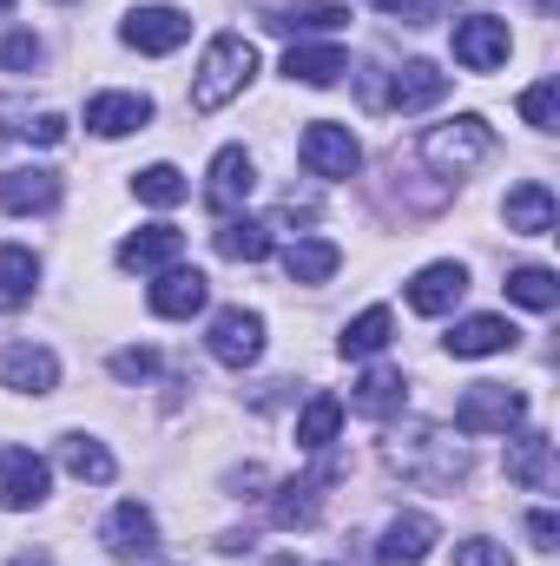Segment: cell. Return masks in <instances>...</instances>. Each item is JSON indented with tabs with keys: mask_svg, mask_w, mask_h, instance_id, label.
Segmentation results:
<instances>
[{
	"mask_svg": "<svg viewBox=\"0 0 560 566\" xmlns=\"http://www.w3.org/2000/svg\"><path fill=\"white\" fill-rule=\"evenodd\" d=\"M383 461L403 474V481H416V488H455L462 474H468V454H462V441H448L442 428H403V434H390L383 441Z\"/></svg>",
	"mask_w": 560,
	"mask_h": 566,
	"instance_id": "6da1fadb",
	"label": "cell"
},
{
	"mask_svg": "<svg viewBox=\"0 0 560 566\" xmlns=\"http://www.w3.org/2000/svg\"><path fill=\"white\" fill-rule=\"evenodd\" d=\"M251 73H258V46H251L245 33H218V40L205 46V60H198L191 106H198V113H218V106H231V99L251 86Z\"/></svg>",
	"mask_w": 560,
	"mask_h": 566,
	"instance_id": "7a4b0ae2",
	"label": "cell"
},
{
	"mask_svg": "<svg viewBox=\"0 0 560 566\" xmlns=\"http://www.w3.org/2000/svg\"><path fill=\"white\" fill-rule=\"evenodd\" d=\"M488 151H495V126L481 113H462V119L422 133V158L435 165V178H468Z\"/></svg>",
	"mask_w": 560,
	"mask_h": 566,
	"instance_id": "3957f363",
	"label": "cell"
},
{
	"mask_svg": "<svg viewBox=\"0 0 560 566\" xmlns=\"http://www.w3.org/2000/svg\"><path fill=\"white\" fill-rule=\"evenodd\" d=\"M528 416V396L508 389V382H475L462 402H455V434H508V428Z\"/></svg>",
	"mask_w": 560,
	"mask_h": 566,
	"instance_id": "277c9868",
	"label": "cell"
},
{
	"mask_svg": "<svg viewBox=\"0 0 560 566\" xmlns=\"http://www.w3.org/2000/svg\"><path fill=\"white\" fill-rule=\"evenodd\" d=\"M336 474H343V461H323V468H310V474L283 481L278 494H271V527H283V534L317 527V514H323V488H330Z\"/></svg>",
	"mask_w": 560,
	"mask_h": 566,
	"instance_id": "5b68a950",
	"label": "cell"
},
{
	"mask_svg": "<svg viewBox=\"0 0 560 566\" xmlns=\"http://www.w3.org/2000/svg\"><path fill=\"white\" fill-rule=\"evenodd\" d=\"M205 349H211L225 369H251V363L265 356V316H258V310H218Z\"/></svg>",
	"mask_w": 560,
	"mask_h": 566,
	"instance_id": "8992f818",
	"label": "cell"
},
{
	"mask_svg": "<svg viewBox=\"0 0 560 566\" xmlns=\"http://www.w3.org/2000/svg\"><path fill=\"white\" fill-rule=\"evenodd\" d=\"M297 158L317 171V178H350L363 165V145L350 139V126H330V119H310L303 139H297Z\"/></svg>",
	"mask_w": 560,
	"mask_h": 566,
	"instance_id": "52a82bcc",
	"label": "cell"
},
{
	"mask_svg": "<svg viewBox=\"0 0 560 566\" xmlns=\"http://www.w3.org/2000/svg\"><path fill=\"white\" fill-rule=\"evenodd\" d=\"M508 46H515L508 20H495V13H468V20H455V60H462L468 73H495V66L508 60Z\"/></svg>",
	"mask_w": 560,
	"mask_h": 566,
	"instance_id": "ba28073f",
	"label": "cell"
},
{
	"mask_svg": "<svg viewBox=\"0 0 560 566\" xmlns=\"http://www.w3.org/2000/svg\"><path fill=\"white\" fill-rule=\"evenodd\" d=\"M120 33H126V46H139V53H178V46L191 40V13H178V7H133Z\"/></svg>",
	"mask_w": 560,
	"mask_h": 566,
	"instance_id": "9c48e42d",
	"label": "cell"
},
{
	"mask_svg": "<svg viewBox=\"0 0 560 566\" xmlns=\"http://www.w3.org/2000/svg\"><path fill=\"white\" fill-rule=\"evenodd\" d=\"M251 191H258V165H251V151H245V145H225V151L211 158V185H205V205L231 218V211H238Z\"/></svg>",
	"mask_w": 560,
	"mask_h": 566,
	"instance_id": "30bf717a",
	"label": "cell"
},
{
	"mask_svg": "<svg viewBox=\"0 0 560 566\" xmlns=\"http://www.w3.org/2000/svg\"><path fill=\"white\" fill-rule=\"evenodd\" d=\"M0 205H7L13 218L53 211V205H60V171H53V165H13V171H0Z\"/></svg>",
	"mask_w": 560,
	"mask_h": 566,
	"instance_id": "8fae6325",
	"label": "cell"
},
{
	"mask_svg": "<svg viewBox=\"0 0 560 566\" xmlns=\"http://www.w3.org/2000/svg\"><path fill=\"white\" fill-rule=\"evenodd\" d=\"M46 501V461L33 448H0V507L27 514Z\"/></svg>",
	"mask_w": 560,
	"mask_h": 566,
	"instance_id": "7c38bea8",
	"label": "cell"
},
{
	"mask_svg": "<svg viewBox=\"0 0 560 566\" xmlns=\"http://www.w3.org/2000/svg\"><path fill=\"white\" fill-rule=\"evenodd\" d=\"M435 99H448V73H442L435 60H403V66L390 73L383 106H396V113H428Z\"/></svg>",
	"mask_w": 560,
	"mask_h": 566,
	"instance_id": "4fadbf2b",
	"label": "cell"
},
{
	"mask_svg": "<svg viewBox=\"0 0 560 566\" xmlns=\"http://www.w3.org/2000/svg\"><path fill=\"white\" fill-rule=\"evenodd\" d=\"M462 296H468V271H462L455 258H442V264H422L416 283H409V310H416V316H448Z\"/></svg>",
	"mask_w": 560,
	"mask_h": 566,
	"instance_id": "5bb4252c",
	"label": "cell"
},
{
	"mask_svg": "<svg viewBox=\"0 0 560 566\" xmlns=\"http://www.w3.org/2000/svg\"><path fill=\"white\" fill-rule=\"evenodd\" d=\"M0 382L20 389V396H53V389H60V363H53V349H40V343H13V349L0 356Z\"/></svg>",
	"mask_w": 560,
	"mask_h": 566,
	"instance_id": "9a60e30c",
	"label": "cell"
},
{
	"mask_svg": "<svg viewBox=\"0 0 560 566\" xmlns=\"http://www.w3.org/2000/svg\"><path fill=\"white\" fill-rule=\"evenodd\" d=\"M106 554L113 560H152L158 554V521L145 514L139 501H120L106 521Z\"/></svg>",
	"mask_w": 560,
	"mask_h": 566,
	"instance_id": "2e32d148",
	"label": "cell"
},
{
	"mask_svg": "<svg viewBox=\"0 0 560 566\" xmlns=\"http://www.w3.org/2000/svg\"><path fill=\"white\" fill-rule=\"evenodd\" d=\"M86 126H93L100 139L145 133V126H152V99H145V93H100V99H86Z\"/></svg>",
	"mask_w": 560,
	"mask_h": 566,
	"instance_id": "e0dca14e",
	"label": "cell"
},
{
	"mask_svg": "<svg viewBox=\"0 0 560 566\" xmlns=\"http://www.w3.org/2000/svg\"><path fill=\"white\" fill-rule=\"evenodd\" d=\"M205 296H211V277L205 271H165V277L152 283V316H165V323H185V316H198L205 310Z\"/></svg>",
	"mask_w": 560,
	"mask_h": 566,
	"instance_id": "ac0fdd59",
	"label": "cell"
},
{
	"mask_svg": "<svg viewBox=\"0 0 560 566\" xmlns=\"http://www.w3.org/2000/svg\"><path fill=\"white\" fill-rule=\"evenodd\" d=\"M521 343V329L508 323V316H462L455 329H448V356H501V349H515Z\"/></svg>",
	"mask_w": 560,
	"mask_h": 566,
	"instance_id": "d6986e66",
	"label": "cell"
},
{
	"mask_svg": "<svg viewBox=\"0 0 560 566\" xmlns=\"http://www.w3.org/2000/svg\"><path fill=\"white\" fill-rule=\"evenodd\" d=\"M508 481H521L528 494H554V481H560L554 441H548V434H521V441H508Z\"/></svg>",
	"mask_w": 560,
	"mask_h": 566,
	"instance_id": "ffe728a7",
	"label": "cell"
},
{
	"mask_svg": "<svg viewBox=\"0 0 560 566\" xmlns=\"http://www.w3.org/2000/svg\"><path fill=\"white\" fill-rule=\"evenodd\" d=\"M178 258H185V231H172V224H145L120 244V271H165Z\"/></svg>",
	"mask_w": 560,
	"mask_h": 566,
	"instance_id": "44dd1931",
	"label": "cell"
},
{
	"mask_svg": "<svg viewBox=\"0 0 560 566\" xmlns=\"http://www.w3.org/2000/svg\"><path fill=\"white\" fill-rule=\"evenodd\" d=\"M501 218H508V231H521V238H548V231H554V191H548L541 178H528V185L508 191Z\"/></svg>",
	"mask_w": 560,
	"mask_h": 566,
	"instance_id": "7402d4cb",
	"label": "cell"
},
{
	"mask_svg": "<svg viewBox=\"0 0 560 566\" xmlns=\"http://www.w3.org/2000/svg\"><path fill=\"white\" fill-rule=\"evenodd\" d=\"M435 534H442V527H435L428 514H396V521L383 527V547H376V560H383V566H416L422 554L435 547Z\"/></svg>",
	"mask_w": 560,
	"mask_h": 566,
	"instance_id": "603a6c76",
	"label": "cell"
},
{
	"mask_svg": "<svg viewBox=\"0 0 560 566\" xmlns=\"http://www.w3.org/2000/svg\"><path fill=\"white\" fill-rule=\"evenodd\" d=\"M350 20V7L336 0H297V7H265V27L271 33H336Z\"/></svg>",
	"mask_w": 560,
	"mask_h": 566,
	"instance_id": "cb8c5ba5",
	"label": "cell"
},
{
	"mask_svg": "<svg viewBox=\"0 0 560 566\" xmlns=\"http://www.w3.org/2000/svg\"><path fill=\"white\" fill-rule=\"evenodd\" d=\"M211 244H218V258H231V264H265V258H271V224H265V218H225V224L211 231Z\"/></svg>",
	"mask_w": 560,
	"mask_h": 566,
	"instance_id": "d4e9b609",
	"label": "cell"
},
{
	"mask_svg": "<svg viewBox=\"0 0 560 566\" xmlns=\"http://www.w3.org/2000/svg\"><path fill=\"white\" fill-rule=\"evenodd\" d=\"M283 73L303 80V86H336V80L350 73V53H343V46H310V40H303V46L283 53Z\"/></svg>",
	"mask_w": 560,
	"mask_h": 566,
	"instance_id": "484cf974",
	"label": "cell"
},
{
	"mask_svg": "<svg viewBox=\"0 0 560 566\" xmlns=\"http://www.w3.org/2000/svg\"><path fill=\"white\" fill-rule=\"evenodd\" d=\"M336 428H343V396L317 389V396L303 402V416H297V448H303V454H323V448L336 441Z\"/></svg>",
	"mask_w": 560,
	"mask_h": 566,
	"instance_id": "4316f807",
	"label": "cell"
},
{
	"mask_svg": "<svg viewBox=\"0 0 560 566\" xmlns=\"http://www.w3.org/2000/svg\"><path fill=\"white\" fill-rule=\"evenodd\" d=\"M403 389H409V382H403L396 369H363V376H356V389H350V409L383 422V416H396V409H403Z\"/></svg>",
	"mask_w": 560,
	"mask_h": 566,
	"instance_id": "83f0119b",
	"label": "cell"
},
{
	"mask_svg": "<svg viewBox=\"0 0 560 566\" xmlns=\"http://www.w3.org/2000/svg\"><path fill=\"white\" fill-rule=\"evenodd\" d=\"M336 264H343V251L330 238H297L283 251V277L290 283H323V277H336Z\"/></svg>",
	"mask_w": 560,
	"mask_h": 566,
	"instance_id": "f1b7e54d",
	"label": "cell"
},
{
	"mask_svg": "<svg viewBox=\"0 0 560 566\" xmlns=\"http://www.w3.org/2000/svg\"><path fill=\"white\" fill-rule=\"evenodd\" d=\"M390 329H396V316L376 303V310H363V316H350V323H343L336 349H343V356H356V363H363V356H383V349H390Z\"/></svg>",
	"mask_w": 560,
	"mask_h": 566,
	"instance_id": "f546056e",
	"label": "cell"
},
{
	"mask_svg": "<svg viewBox=\"0 0 560 566\" xmlns=\"http://www.w3.org/2000/svg\"><path fill=\"white\" fill-rule=\"evenodd\" d=\"M33 283H40V258L27 244H0V310L33 303Z\"/></svg>",
	"mask_w": 560,
	"mask_h": 566,
	"instance_id": "4dcf8cb0",
	"label": "cell"
},
{
	"mask_svg": "<svg viewBox=\"0 0 560 566\" xmlns=\"http://www.w3.org/2000/svg\"><path fill=\"white\" fill-rule=\"evenodd\" d=\"M60 461H66V474L73 481H93V488H106L120 468H113V454L93 441V434H60Z\"/></svg>",
	"mask_w": 560,
	"mask_h": 566,
	"instance_id": "1f68e13d",
	"label": "cell"
},
{
	"mask_svg": "<svg viewBox=\"0 0 560 566\" xmlns=\"http://www.w3.org/2000/svg\"><path fill=\"white\" fill-rule=\"evenodd\" d=\"M521 310H554L560 303V277L548 271V264H521V271H508V283H501Z\"/></svg>",
	"mask_w": 560,
	"mask_h": 566,
	"instance_id": "d6a6232c",
	"label": "cell"
},
{
	"mask_svg": "<svg viewBox=\"0 0 560 566\" xmlns=\"http://www.w3.org/2000/svg\"><path fill=\"white\" fill-rule=\"evenodd\" d=\"M133 191H139L145 205H185L191 198V185H185L178 165H145L139 178H133Z\"/></svg>",
	"mask_w": 560,
	"mask_h": 566,
	"instance_id": "836d02e7",
	"label": "cell"
},
{
	"mask_svg": "<svg viewBox=\"0 0 560 566\" xmlns=\"http://www.w3.org/2000/svg\"><path fill=\"white\" fill-rule=\"evenodd\" d=\"M521 119H528L535 133H554V80H541V86L521 93Z\"/></svg>",
	"mask_w": 560,
	"mask_h": 566,
	"instance_id": "e575fe53",
	"label": "cell"
},
{
	"mask_svg": "<svg viewBox=\"0 0 560 566\" xmlns=\"http://www.w3.org/2000/svg\"><path fill=\"white\" fill-rule=\"evenodd\" d=\"M120 382H152L158 376V356L152 349H113V363H106Z\"/></svg>",
	"mask_w": 560,
	"mask_h": 566,
	"instance_id": "d590c367",
	"label": "cell"
},
{
	"mask_svg": "<svg viewBox=\"0 0 560 566\" xmlns=\"http://www.w3.org/2000/svg\"><path fill=\"white\" fill-rule=\"evenodd\" d=\"M0 66H7V73H33V66H40V40H33V33H7V40H0Z\"/></svg>",
	"mask_w": 560,
	"mask_h": 566,
	"instance_id": "8d00e7d4",
	"label": "cell"
},
{
	"mask_svg": "<svg viewBox=\"0 0 560 566\" xmlns=\"http://www.w3.org/2000/svg\"><path fill=\"white\" fill-rule=\"evenodd\" d=\"M455 566H508V547H495V541H481V534H475V541H462V547H455Z\"/></svg>",
	"mask_w": 560,
	"mask_h": 566,
	"instance_id": "74e56055",
	"label": "cell"
},
{
	"mask_svg": "<svg viewBox=\"0 0 560 566\" xmlns=\"http://www.w3.org/2000/svg\"><path fill=\"white\" fill-rule=\"evenodd\" d=\"M528 534H535V547H541V554H554V541H560L554 507H535V514H528Z\"/></svg>",
	"mask_w": 560,
	"mask_h": 566,
	"instance_id": "f35d334b",
	"label": "cell"
},
{
	"mask_svg": "<svg viewBox=\"0 0 560 566\" xmlns=\"http://www.w3.org/2000/svg\"><path fill=\"white\" fill-rule=\"evenodd\" d=\"M13 566H53V560H46V554H20Z\"/></svg>",
	"mask_w": 560,
	"mask_h": 566,
	"instance_id": "ab89813d",
	"label": "cell"
},
{
	"mask_svg": "<svg viewBox=\"0 0 560 566\" xmlns=\"http://www.w3.org/2000/svg\"><path fill=\"white\" fill-rule=\"evenodd\" d=\"M7 7H13V0H0V13H7Z\"/></svg>",
	"mask_w": 560,
	"mask_h": 566,
	"instance_id": "60d3db41",
	"label": "cell"
}]
</instances>
